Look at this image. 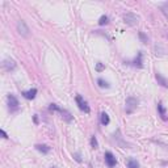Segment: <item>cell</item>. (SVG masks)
Instances as JSON below:
<instances>
[{
    "mask_svg": "<svg viewBox=\"0 0 168 168\" xmlns=\"http://www.w3.org/2000/svg\"><path fill=\"white\" fill-rule=\"evenodd\" d=\"M124 21L127 25H130V26H135V25L139 22V19H138V16H137V15L129 12V13H125V15H124Z\"/></svg>",
    "mask_w": 168,
    "mask_h": 168,
    "instance_id": "1",
    "label": "cell"
},
{
    "mask_svg": "<svg viewBox=\"0 0 168 168\" xmlns=\"http://www.w3.org/2000/svg\"><path fill=\"white\" fill-rule=\"evenodd\" d=\"M75 100H76V104H78V106H79V109L80 110H83V112H85V113H89V106H88V104H87V101L83 99L80 95H76V97H75Z\"/></svg>",
    "mask_w": 168,
    "mask_h": 168,
    "instance_id": "2",
    "label": "cell"
},
{
    "mask_svg": "<svg viewBox=\"0 0 168 168\" xmlns=\"http://www.w3.org/2000/svg\"><path fill=\"white\" fill-rule=\"evenodd\" d=\"M17 32L22 37H29V28H28V25L25 24L24 20H20L17 22Z\"/></svg>",
    "mask_w": 168,
    "mask_h": 168,
    "instance_id": "3",
    "label": "cell"
},
{
    "mask_svg": "<svg viewBox=\"0 0 168 168\" xmlns=\"http://www.w3.org/2000/svg\"><path fill=\"white\" fill-rule=\"evenodd\" d=\"M138 105V100L134 97H127L126 99V113H133V110Z\"/></svg>",
    "mask_w": 168,
    "mask_h": 168,
    "instance_id": "4",
    "label": "cell"
},
{
    "mask_svg": "<svg viewBox=\"0 0 168 168\" xmlns=\"http://www.w3.org/2000/svg\"><path fill=\"white\" fill-rule=\"evenodd\" d=\"M105 163L108 164V167H110V168H113L114 166L117 164V160H116V158H114V155L112 152H105Z\"/></svg>",
    "mask_w": 168,
    "mask_h": 168,
    "instance_id": "5",
    "label": "cell"
},
{
    "mask_svg": "<svg viewBox=\"0 0 168 168\" xmlns=\"http://www.w3.org/2000/svg\"><path fill=\"white\" fill-rule=\"evenodd\" d=\"M7 100H8V106H9L11 110H16L19 108V100L13 95H8Z\"/></svg>",
    "mask_w": 168,
    "mask_h": 168,
    "instance_id": "6",
    "label": "cell"
},
{
    "mask_svg": "<svg viewBox=\"0 0 168 168\" xmlns=\"http://www.w3.org/2000/svg\"><path fill=\"white\" fill-rule=\"evenodd\" d=\"M3 67H4L5 71H12L16 68V62L13 59H5L3 62Z\"/></svg>",
    "mask_w": 168,
    "mask_h": 168,
    "instance_id": "7",
    "label": "cell"
},
{
    "mask_svg": "<svg viewBox=\"0 0 168 168\" xmlns=\"http://www.w3.org/2000/svg\"><path fill=\"white\" fill-rule=\"evenodd\" d=\"M36 95H37V89L36 88H32V89H29V91H26V92H22V96H24L25 99H28V100H33L36 97Z\"/></svg>",
    "mask_w": 168,
    "mask_h": 168,
    "instance_id": "8",
    "label": "cell"
},
{
    "mask_svg": "<svg viewBox=\"0 0 168 168\" xmlns=\"http://www.w3.org/2000/svg\"><path fill=\"white\" fill-rule=\"evenodd\" d=\"M158 112H159V114H160L162 120H163V121H167V110H166V108H164V105L162 104V103H159L158 104Z\"/></svg>",
    "mask_w": 168,
    "mask_h": 168,
    "instance_id": "9",
    "label": "cell"
},
{
    "mask_svg": "<svg viewBox=\"0 0 168 168\" xmlns=\"http://www.w3.org/2000/svg\"><path fill=\"white\" fill-rule=\"evenodd\" d=\"M155 78H156V80H158V83H159V84H162L163 87H167V88H168V80L166 79V78L162 76V75L159 74V72H156Z\"/></svg>",
    "mask_w": 168,
    "mask_h": 168,
    "instance_id": "10",
    "label": "cell"
},
{
    "mask_svg": "<svg viewBox=\"0 0 168 168\" xmlns=\"http://www.w3.org/2000/svg\"><path fill=\"white\" fill-rule=\"evenodd\" d=\"M59 113L62 114V117H63L64 120H66V121H68V122H70V121H71V120H72V117H71V113H70L68 110H66V109H62V108H61Z\"/></svg>",
    "mask_w": 168,
    "mask_h": 168,
    "instance_id": "11",
    "label": "cell"
},
{
    "mask_svg": "<svg viewBox=\"0 0 168 168\" xmlns=\"http://www.w3.org/2000/svg\"><path fill=\"white\" fill-rule=\"evenodd\" d=\"M36 148H37L38 151H41V152H43V154H47L50 151V147L46 146V145H36Z\"/></svg>",
    "mask_w": 168,
    "mask_h": 168,
    "instance_id": "12",
    "label": "cell"
},
{
    "mask_svg": "<svg viewBox=\"0 0 168 168\" xmlns=\"http://www.w3.org/2000/svg\"><path fill=\"white\" fill-rule=\"evenodd\" d=\"M127 168H139V163L135 160V159H129Z\"/></svg>",
    "mask_w": 168,
    "mask_h": 168,
    "instance_id": "13",
    "label": "cell"
},
{
    "mask_svg": "<svg viewBox=\"0 0 168 168\" xmlns=\"http://www.w3.org/2000/svg\"><path fill=\"white\" fill-rule=\"evenodd\" d=\"M101 124L104 126H106L109 124V116L105 113V112H103V113H101Z\"/></svg>",
    "mask_w": 168,
    "mask_h": 168,
    "instance_id": "14",
    "label": "cell"
},
{
    "mask_svg": "<svg viewBox=\"0 0 168 168\" xmlns=\"http://www.w3.org/2000/svg\"><path fill=\"white\" fill-rule=\"evenodd\" d=\"M105 24H108V16H101V17H100V20H99V25H105Z\"/></svg>",
    "mask_w": 168,
    "mask_h": 168,
    "instance_id": "15",
    "label": "cell"
},
{
    "mask_svg": "<svg viewBox=\"0 0 168 168\" xmlns=\"http://www.w3.org/2000/svg\"><path fill=\"white\" fill-rule=\"evenodd\" d=\"M97 83H99V85L101 87V88H109V84L106 82H104L103 79H99V80H97Z\"/></svg>",
    "mask_w": 168,
    "mask_h": 168,
    "instance_id": "16",
    "label": "cell"
},
{
    "mask_svg": "<svg viewBox=\"0 0 168 168\" xmlns=\"http://www.w3.org/2000/svg\"><path fill=\"white\" fill-rule=\"evenodd\" d=\"M91 146L93 147V148H97V146H99V143H97V139H96V137H92V138H91Z\"/></svg>",
    "mask_w": 168,
    "mask_h": 168,
    "instance_id": "17",
    "label": "cell"
},
{
    "mask_svg": "<svg viewBox=\"0 0 168 168\" xmlns=\"http://www.w3.org/2000/svg\"><path fill=\"white\" fill-rule=\"evenodd\" d=\"M105 68V66H104V64H103V63H97L96 64V70H97V71H103V70H104Z\"/></svg>",
    "mask_w": 168,
    "mask_h": 168,
    "instance_id": "18",
    "label": "cell"
},
{
    "mask_svg": "<svg viewBox=\"0 0 168 168\" xmlns=\"http://www.w3.org/2000/svg\"><path fill=\"white\" fill-rule=\"evenodd\" d=\"M139 37H141V40L143 41L145 43H146V42H147V38H146V36H145L143 33H139Z\"/></svg>",
    "mask_w": 168,
    "mask_h": 168,
    "instance_id": "19",
    "label": "cell"
},
{
    "mask_svg": "<svg viewBox=\"0 0 168 168\" xmlns=\"http://www.w3.org/2000/svg\"><path fill=\"white\" fill-rule=\"evenodd\" d=\"M0 133H1V135H3V138H5V139H7V138H8V135H7V133H5V131H4V130H0Z\"/></svg>",
    "mask_w": 168,
    "mask_h": 168,
    "instance_id": "20",
    "label": "cell"
},
{
    "mask_svg": "<svg viewBox=\"0 0 168 168\" xmlns=\"http://www.w3.org/2000/svg\"><path fill=\"white\" fill-rule=\"evenodd\" d=\"M75 159H76V160H78V162H80V156H79V155H78V154H76V155H75Z\"/></svg>",
    "mask_w": 168,
    "mask_h": 168,
    "instance_id": "21",
    "label": "cell"
},
{
    "mask_svg": "<svg viewBox=\"0 0 168 168\" xmlns=\"http://www.w3.org/2000/svg\"><path fill=\"white\" fill-rule=\"evenodd\" d=\"M53 168H54V167H53Z\"/></svg>",
    "mask_w": 168,
    "mask_h": 168,
    "instance_id": "22",
    "label": "cell"
}]
</instances>
